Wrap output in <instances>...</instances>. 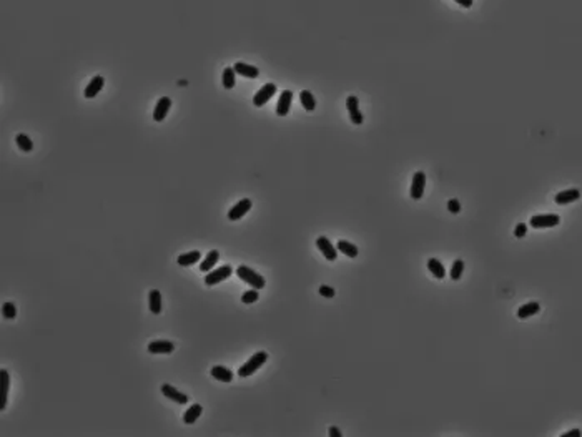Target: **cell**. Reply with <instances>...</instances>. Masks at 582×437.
I'll return each instance as SVG.
<instances>
[{"mask_svg":"<svg viewBox=\"0 0 582 437\" xmlns=\"http://www.w3.org/2000/svg\"><path fill=\"white\" fill-rule=\"evenodd\" d=\"M336 248H338V251H341L343 254H346L348 258H356V256L360 254V250H358V246L353 245L351 241H346V240L338 241Z\"/></svg>","mask_w":582,"mask_h":437,"instance_id":"cell-21","label":"cell"},{"mask_svg":"<svg viewBox=\"0 0 582 437\" xmlns=\"http://www.w3.org/2000/svg\"><path fill=\"white\" fill-rule=\"evenodd\" d=\"M210 374H212V376H213L215 379H217V381L226 382V384H228V382H231V381H233V376H235L231 369L225 368V366H213L212 371H210Z\"/></svg>","mask_w":582,"mask_h":437,"instance_id":"cell-17","label":"cell"},{"mask_svg":"<svg viewBox=\"0 0 582 437\" xmlns=\"http://www.w3.org/2000/svg\"><path fill=\"white\" fill-rule=\"evenodd\" d=\"M291 103H293V92L291 90H283L280 95V100L276 103V115L278 117H286L290 113Z\"/></svg>","mask_w":582,"mask_h":437,"instance_id":"cell-10","label":"cell"},{"mask_svg":"<svg viewBox=\"0 0 582 437\" xmlns=\"http://www.w3.org/2000/svg\"><path fill=\"white\" fill-rule=\"evenodd\" d=\"M161 392H163V396L166 399H170V401L176 402V404H187V402H188L187 394L180 392L178 389L173 387V386H170V384H163V386H161Z\"/></svg>","mask_w":582,"mask_h":437,"instance_id":"cell-12","label":"cell"},{"mask_svg":"<svg viewBox=\"0 0 582 437\" xmlns=\"http://www.w3.org/2000/svg\"><path fill=\"white\" fill-rule=\"evenodd\" d=\"M202 412H203V407L200 406V404L190 406V407H188V411L183 414V422H185V424H195L198 417L202 416Z\"/></svg>","mask_w":582,"mask_h":437,"instance_id":"cell-26","label":"cell"},{"mask_svg":"<svg viewBox=\"0 0 582 437\" xmlns=\"http://www.w3.org/2000/svg\"><path fill=\"white\" fill-rule=\"evenodd\" d=\"M316 248L321 251V254L328 261H335L338 258V248L326 238V236H319V238H316Z\"/></svg>","mask_w":582,"mask_h":437,"instance_id":"cell-7","label":"cell"},{"mask_svg":"<svg viewBox=\"0 0 582 437\" xmlns=\"http://www.w3.org/2000/svg\"><path fill=\"white\" fill-rule=\"evenodd\" d=\"M319 294H321L323 298H335V288L331 286H326V284H323V286H319Z\"/></svg>","mask_w":582,"mask_h":437,"instance_id":"cell-33","label":"cell"},{"mask_svg":"<svg viewBox=\"0 0 582 437\" xmlns=\"http://www.w3.org/2000/svg\"><path fill=\"white\" fill-rule=\"evenodd\" d=\"M454 2H457L461 7H464V8L472 7V0H454Z\"/></svg>","mask_w":582,"mask_h":437,"instance_id":"cell-37","label":"cell"},{"mask_svg":"<svg viewBox=\"0 0 582 437\" xmlns=\"http://www.w3.org/2000/svg\"><path fill=\"white\" fill-rule=\"evenodd\" d=\"M462 273H464V261L462 259H456L454 263L451 264V269H449V276L452 281H459Z\"/></svg>","mask_w":582,"mask_h":437,"instance_id":"cell-29","label":"cell"},{"mask_svg":"<svg viewBox=\"0 0 582 437\" xmlns=\"http://www.w3.org/2000/svg\"><path fill=\"white\" fill-rule=\"evenodd\" d=\"M2 374V387H3V392H2V402H0V409H5L7 406V399H8V389H10V374H8L7 369H2L0 371Z\"/></svg>","mask_w":582,"mask_h":437,"instance_id":"cell-24","label":"cell"},{"mask_svg":"<svg viewBox=\"0 0 582 437\" xmlns=\"http://www.w3.org/2000/svg\"><path fill=\"white\" fill-rule=\"evenodd\" d=\"M539 311H541V305L537 301H529L517 310V317L519 319H527V317L537 314Z\"/></svg>","mask_w":582,"mask_h":437,"instance_id":"cell-18","label":"cell"},{"mask_svg":"<svg viewBox=\"0 0 582 437\" xmlns=\"http://www.w3.org/2000/svg\"><path fill=\"white\" fill-rule=\"evenodd\" d=\"M424 188H426V173L424 172H416L413 175V183H411V198L413 199H421L424 194Z\"/></svg>","mask_w":582,"mask_h":437,"instance_id":"cell-8","label":"cell"},{"mask_svg":"<svg viewBox=\"0 0 582 437\" xmlns=\"http://www.w3.org/2000/svg\"><path fill=\"white\" fill-rule=\"evenodd\" d=\"M236 276L240 278L241 281H245L246 284H250L251 288H255V289H263L265 284H266L265 278L261 276V274H258L256 271H253L251 268H248V266H245V264H241V266H238V268H236Z\"/></svg>","mask_w":582,"mask_h":437,"instance_id":"cell-2","label":"cell"},{"mask_svg":"<svg viewBox=\"0 0 582 437\" xmlns=\"http://www.w3.org/2000/svg\"><path fill=\"white\" fill-rule=\"evenodd\" d=\"M561 223V216L549 213V215H534L529 221V225L536 230H544V228H554Z\"/></svg>","mask_w":582,"mask_h":437,"instance_id":"cell-4","label":"cell"},{"mask_svg":"<svg viewBox=\"0 0 582 437\" xmlns=\"http://www.w3.org/2000/svg\"><path fill=\"white\" fill-rule=\"evenodd\" d=\"M103 85H105V78L102 77V75H95V77L90 80V83L85 87V92H83L85 98H95L100 93V90L103 88Z\"/></svg>","mask_w":582,"mask_h":437,"instance_id":"cell-15","label":"cell"},{"mask_svg":"<svg viewBox=\"0 0 582 437\" xmlns=\"http://www.w3.org/2000/svg\"><path fill=\"white\" fill-rule=\"evenodd\" d=\"M582 436V431L581 429H571L562 434V437H581Z\"/></svg>","mask_w":582,"mask_h":437,"instance_id":"cell-35","label":"cell"},{"mask_svg":"<svg viewBox=\"0 0 582 437\" xmlns=\"http://www.w3.org/2000/svg\"><path fill=\"white\" fill-rule=\"evenodd\" d=\"M171 108V100L170 97H161L158 102H156V107L153 110V120L155 122H163L166 115H168Z\"/></svg>","mask_w":582,"mask_h":437,"instance_id":"cell-13","label":"cell"},{"mask_svg":"<svg viewBox=\"0 0 582 437\" xmlns=\"http://www.w3.org/2000/svg\"><path fill=\"white\" fill-rule=\"evenodd\" d=\"M581 198V191L577 188H569V189H564V191H559L554 196V201L557 205H569V203H574L577 199Z\"/></svg>","mask_w":582,"mask_h":437,"instance_id":"cell-14","label":"cell"},{"mask_svg":"<svg viewBox=\"0 0 582 437\" xmlns=\"http://www.w3.org/2000/svg\"><path fill=\"white\" fill-rule=\"evenodd\" d=\"M2 316L5 317V319H15V316H17V308H15V305H13V303H10V301L3 303V306H2Z\"/></svg>","mask_w":582,"mask_h":437,"instance_id":"cell-31","label":"cell"},{"mask_svg":"<svg viewBox=\"0 0 582 437\" xmlns=\"http://www.w3.org/2000/svg\"><path fill=\"white\" fill-rule=\"evenodd\" d=\"M175 351V344L171 341L165 339H156L151 341L148 344V353L150 354H171Z\"/></svg>","mask_w":582,"mask_h":437,"instance_id":"cell-11","label":"cell"},{"mask_svg":"<svg viewBox=\"0 0 582 437\" xmlns=\"http://www.w3.org/2000/svg\"><path fill=\"white\" fill-rule=\"evenodd\" d=\"M15 143L18 148H20L22 151H25V153L33 150V141L28 138V135H25V133H18V135L15 136Z\"/></svg>","mask_w":582,"mask_h":437,"instance_id":"cell-28","label":"cell"},{"mask_svg":"<svg viewBox=\"0 0 582 437\" xmlns=\"http://www.w3.org/2000/svg\"><path fill=\"white\" fill-rule=\"evenodd\" d=\"M251 206H253V201H251V199H250V198H243V199H240V201L236 203L235 206L231 208L230 211H228V218H230L231 221L241 220V218L245 216L246 213L251 210Z\"/></svg>","mask_w":582,"mask_h":437,"instance_id":"cell-9","label":"cell"},{"mask_svg":"<svg viewBox=\"0 0 582 437\" xmlns=\"http://www.w3.org/2000/svg\"><path fill=\"white\" fill-rule=\"evenodd\" d=\"M328 434H330L331 437H341V436H343V432H341L340 429H338L336 426H331V427H330V431H328Z\"/></svg>","mask_w":582,"mask_h":437,"instance_id":"cell-36","label":"cell"},{"mask_svg":"<svg viewBox=\"0 0 582 437\" xmlns=\"http://www.w3.org/2000/svg\"><path fill=\"white\" fill-rule=\"evenodd\" d=\"M231 273H233L231 266L223 264V266H220V268L212 269V271L207 273V276H205V284H207V286H215V284H218V283H221V281H225V279L230 278Z\"/></svg>","mask_w":582,"mask_h":437,"instance_id":"cell-3","label":"cell"},{"mask_svg":"<svg viewBox=\"0 0 582 437\" xmlns=\"http://www.w3.org/2000/svg\"><path fill=\"white\" fill-rule=\"evenodd\" d=\"M218 259H220V251L218 250H212L210 253L207 254V258L202 261V264H200V269H202L203 273H208L210 269L213 268L215 264L218 263Z\"/></svg>","mask_w":582,"mask_h":437,"instance_id":"cell-22","label":"cell"},{"mask_svg":"<svg viewBox=\"0 0 582 437\" xmlns=\"http://www.w3.org/2000/svg\"><path fill=\"white\" fill-rule=\"evenodd\" d=\"M526 233H527V225H526V223H519V225L514 228V236H516V238H524V236H526Z\"/></svg>","mask_w":582,"mask_h":437,"instance_id":"cell-34","label":"cell"},{"mask_svg":"<svg viewBox=\"0 0 582 437\" xmlns=\"http://www.w3.org/2000/svg\"><path fill=\"white\" fill-rule=\"evenodd\" d=\"M148 306H150V311L153 312V314H160L161 312V293L158 291V289H151L150 291Z\"/></svg>","mask_w":582,"mask_h":437,"instance_id":"cell-23","label":"cell"},{"mask_svg":"<svg viewBox=\"0 0 582 437\" xmlns=\"http://www.w3.org/2000/svg\"><path fill=\"white\" fill-rule=\"evenodd\" d=\"M428 269L429 271H431V274L436 279H444L446 278V268H444V264L441 263L439 259L437 258H431L428 261Z\"/></svg>","mask_w":582,"mask_h":437,"instance_id":"cell-20","label":"cell"},{"mask_svg":"<svg viewBox=\"0 0 582 437\" xmlns=\"http://www.w3.org/2000/svg\"><path fill=\"white\" fill-rule=\"evenodd\" d=\"M235 68L233 66H226L225 70H223V77H221V82H223V88L226 90H231L235 87L236 83V78H235Z\"/></svg>","mask_w":582,"mask_h":437,"instance_id":"cell-27","label":"cell"},{"mask_svg":"<svg viewBox=\"0 0 582 437\" xmlns=\"http://www.w3.org/2000/svg\"><path fill=\"white\" fill-rule=\"evenodd\" d=\"M346 108H348V113H350V120L355 125H363L364 117H363V113L360 110V100H358L356 95H350L346 98Z\"/></svg>","mask_w":582,"mask_h":437,"instance_id":"cell-6","label":"cell"},{"mask_svg":"<svg viewBox=\"0 0 582 437\" xmlns=\"http://www.w3.org/2000/svg\"><path fill=\"white\" fill-rule=\"evenodd\" d=\"M233 68H235V72L238 75L246 77V78H258V75H260V70L256 68L255 65L245 63V62H236V63L233 65Z\"/></svg>","mask_w":582,"mask_h":437,"instance_id":"cell-16","label":"cell"},{"mask_svg":"<svg viewBox=\"0 0 582 437\" xmlns=\"http://www.w3.org/2000/svg\"><path fill=\"white\" fill-rule=\"evenodd\" d=\"M276 93V85L275 83H265L263 87H261L256 95L253 97V105L255 107H263L266 103L270 102L271 98H273V95Z\"/></svg>","mask_w":582,"mask_h":437,"instance_id":"cell-5","label":"cell"},{"mask_svg":"<svg viewBox=\"0 0 582 437\" xmlns=\"http://www.w3.org/2000/svg\"><path fill=\"white\" fill-rule=\"evenodd\" d=\"M200 259H202V253H200L198 250H195V251H190V253L180 254L178 258H176V263H178L180 266H183V268H187V266L197 264Z\"/></svg>","mask_w":582,"mask_h":437,"instance_id":"cell-19","label":"cell"},{"mask_svg":"<svg viewBox=\"0 0 582 437\" xmlns=\"http://www.w3.org/2000/svg\"><path fill=\"white\" fill-rule=\"evenodd\" d=\"M266 361H268V353H265V351H258V353L253 354L251 358L248 359L240 369H238V376H240V377L251 376V374H255L256 371H258V369L266 363Z\"/></svg>","mask_w":582,"mask_h":437,"instance_id":"cell-1","label":"cell"},{"mask_svg":"<svg viewBox=\"0 0 582 437\" xmlns=\"http://www.w3.org/2000/svg\"><path fill=\"white\" fill-rule=\"evenodd\" d=\"M258 298H260V289L251 288L241 294V303L243 305H253V303L258 301Z\"/></svg>","mask_w":582,"mask_h":437,"instance_id":"cell-30","label":"cell"},{"mask_svg":"<svg viewBox=\"0 0 582 437\" xmlns=\"http://www.w3.org/2000/svg\"><path fill=\"white\" fill-rule=\"evenodd\" d=\"M447 210H449V213H452V215H457V213L461 211V203H459V199L451 198L449 201H447Z\"/></svg>","mask_w":582,"mask_h":437,"instance_id":"cell-32","label":"cell"},{"mask_svg":"<svg viewBox=\"0 0 582 437\" xmlns=\"http://www.w3.org/2000/svg\"><path fill=\"white\" fill-rule=\"evenodd\" d=\"M299 102H301L303 108L306 112H313L316 108V98L313 97V93L309 90H301L299 93Z\"/></svg>","mask_w":582,"mask_h":437,"instance_id":"cell-25","label":"cell"}]
</instances>
